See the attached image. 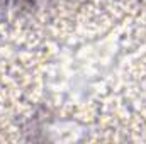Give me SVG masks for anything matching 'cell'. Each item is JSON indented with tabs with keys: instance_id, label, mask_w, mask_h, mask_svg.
<instances>
[{
	"instance_id": "cell-1",
	"label": "cell",
	"mask_w": 146,
	"mask_h": 144,
	"mask_svg": "<svg viewBox=\"0 0 146 144\" xmlns=\"http://www.w3.org/2000/svg\"><path fill=\"white\" fill-rule=\"evenodd\" d=\"M5 2H17V3H22L24 0H5ZM29 2H33V0H29Z\"/></svg>"
}]
</instances>
